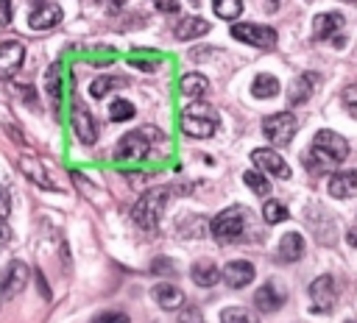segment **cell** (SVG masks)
I'll list each match as a JSON object with an SVG mask.
<instances>
[{
  "instance_id": "obj_1",
  "label": "cell",
  "mask_w": 357,
  "mask_h": 323,
  "mask_svg": "<svg viewBox=\"0 0 357 323\" xmlns=\"http://www.w3.org/2000/svg\"><path fill=\"white\" fill-rule=\"evenodd\" d=\"M248 226H251V214L245 206H226L209 223V234L215 237L218 245H231V242H240L245 237Z\"/></svg>"
},
{
  "instance_id": "obj_2",
  "label": "cell",
  "mask_w": 357,
  "mask_h": 323,
  "mask_svg": "<svg viewBox=\"0 0 357 323\" xmlns=\"http://www.w3.org/2000/svg\"><path fill=\"white\" fill-rule=\"evenodd\" d=\"M156 142H165V134H162L159 128H153V125H142V128H137V131H128V134L117 142L114 159H117V162H139V159L151 156V150H153Z\"/></svg>"
},
{
  "instance_id": "obj_3",
  "label": "cell",
  "mask_w": 357,
  "mask_h": 323,
  "mask_svg": "<svg viewBox=\"0 0 357 323\" xmlns=\"http://www.w3.org/2000/svg\"><path fill=\"white\" fill-rule=\"evenodd\" d=\"M218 109L204 103V100H192L184 106L181 111V131L192 139H206L218 131Z\"/></svg>"
},
{
  "instance_id": "obj_4",
  "label": "cell",
  "mask_w": 357,
  "mask_h": 323,
  "mask_svg": "<svg viewBox=\"0 0 357 323\" xmlns=\"http://www.w3.org/2000/svg\"><path fill=\"white\" fill-rule=\"evenodd\" d=\"M167 200H170V189H167V187H153V189H148V192L134 203V209H131L134 223H137L139 228H145V231H153V228L159 226L162 214H165Z\"/></svg>"
},
{
  "instance_id": "obj_5",
  "label": "cell",
  "mask_w": 357,
  "mask_h": 323,
  "mask_svg": "<svg viewBox=\"0 0 357 323\" xmlns=\"http://www.w3.org/2000/svg\"><path fill=\"white\" fill-rule=\"evenodd\" d=\"M310 156L318 162V164H340L346 156H349V142L329 131V128H321L312 139V148H310Z\"/></svg>"
},
{
  "instance_id": "obj_6",
  "label": "cell",
  "mask_w": 357,
  "mask_h": 323,
  "mask_svg": "<svg viewBox=\"0 0 357 323\" xmlns=\"http://www.w3.org/2000/svg\"><path fill=\"white\" fill-rule=\"evenodd\" d=\"M296 131H298V117L293 111H276V114L265 117V123H262L265 139L271 145H276V148L290 145V139L296 136Z\"/></svg>"
},
{
  "instance_id": "obj_7",
  "label": "cell",
  "mask_w": 357,
  "mask_h": 323,
  "mask_svg": "<svg viewBox=\"0 0 357 323\" xmlns=\"http://www.w3.org/2000/svg\"><path fill=\"white\" fill-rule=\"evenodd\" d=\"M231 36L237 42H245V45L259 47V50L276 47V31L268 28V25H259V22H234L231 25Z\"/></svg>"
},
{
  "instance_id": "obj_8",
  "label": "cell",
  "mask_w": 357,
  "mask_h": 323,
  "mask_svg": "<svg viewBox=\"0 0 357 323\" xmlns=\"http://www.w3.org/2000/svg\"><path fill=\"white\" fill-rule=\"evenodd\" d=\"M335 301H337V292H335V278L329 273L318 276L312 284H310V309L315 315H326L335 309Z\"/></svg>"
},
{
  "instance_id": "obj_9",
  "label": "cell",
  "mask_w": 357,
  "mask_h": 323,
  "mask_svg": "<svg viewBox=\"0 0 357 323\" xmlns=\"http://www.w3.org/2000/svg\"><path fill=\"white\" fill-rule=\"evenodd\" d=\"M28 276H31L28 265L20 262V259H14V262L3 270V278H0V298L8 301V298H14V295H20V292L25 290V284H28Z\"/></svg>"
},
{
  "instance_id": "obj_10",
  "label": "cell",
  "mask_w": 357,
  "mask_h": 323,
  "mask_svg": "<svg viewBox=\"0 0 357 323\" xmlns=\"http://www.w3.org/2000/svg\"><path fill=\"white\" fill-rule=\"evenodd\" d=\"M251 162H254V167L259 173H268V175H276V178H290L287 162L273 148H254L251 150Z\"/></svg>"
},
{
  "instance_id": "obj_11",
  "label": "cell",
  "mask_w": 357,
  "mask_h": 323,
  "mask_svg": "<svg viewBox=\"0 0 357 323\" xmlns=\"http://www.w3.org/2000/svg\"><path fill=\"white\" fill-rule=\"evenodd\" d=\"M25 61V45L17 39L0 42V78H11Z\"/></svg>"
},
{
  "instance_id": "obj_12",
  "label": "cell",
  "mask_w": 357,
  "mask_h": 323,
  "mask_svg": "<svg viewBox=\"0 0 357 323\" xmlns=\"http://www.w3.org/2000/svg\"><path fill=\"white\" fill-rule=\"evenodd\" d=\"M284 301H287V295H284V290H282L276 281H265V284L254 292V306H257L262 315H271V312L282 309Z\"/></svg>"
},
{
  "instance_id": "obj_13",
  "label": "cell",
  "mask_w": 357,
  "mask_h": 323,
  "mask_svg": "<svg viewBox=\"0 0 357 323\" xmlns=\"http://www.w3.org/2000/svg\"><path fill=\"white\" fill-rule=\"evenodd\" d=\"M223 281L231 287V290H243L245 284H251L254 281V265L251 262H245V259H231V262H226L223 265Z\"/></svg>"
},
{
  "instance_id": "obj_14",
  "label": "cell",
  "mask_w": 357,
  "mask_h": 323,
  "mask_svg": "<svg viewBox=\"0 0 357 323\" xmlns=\"http://www.w3.org/2000/svg\"><path fill=\"white\" fill-rule=\"evenodd\" d=\"M318 86V75L315 72H298L293 81H290V89H287V103L290 106H304L312 92Z\"/></svg>"
},
{
  "instance_id": "obj_15",
  "label": "cell",
  "mask_w": 357,
  "mask_h": 323,
  "mask_svg": "<svg viewBox=\"0 0 357 323\" xmlns=\"http://www.w3.org/2000/svg\"><path fill=\"white\" fill-rule=\"evenodd\" d=\"M73 131H75L81 145H95V139H98V125H95L92 114L84 106L73 109Z\"/></svg>"
},
{
  "instance_id": "obj_16",
  "label": "cell",
  "mask_w": 357,
  "mask_h": 323,
  "mask_svg": "<svg viewBox=\"0 0 357 323\" xmlns=\"http://www.w3.org/2000/svg\"><path fill=\"white\" fill-rule=\"evenodd\" d=\"M329 195L337 198V200H346V198H354L357 195V170H343V173H335L329 175Z\"/></svg>"
},
{
  "instance_id": "obj_17",
  "label": "cell",
  "mask_w": 357,
  "mask_h": 323,
  "mask_svg": "<svg viewBox=\"0 0 357 323\" xmlns=\"http://www.w3.org/2000/svg\"><path fill=\"white\" fill-rule=\"evenodd\" d=\"M61 22V8L56 6V3H42V6H36L33 11H31V17H28V25L33 28V31H47V28H53V25H59Z\"/></svg>"
},
{
  "instance_id": "obj_18",
  "label": "cell",
  "mask_w": 357,
  "mask_h": 323,
  "mask_svg": "<svg viewBox=\"0 0 357 323\" xmlns=\"http://www.w3.org/2000/svg\"><path fill=\"white\" fill-rule=\"evenodd\" d=\"M343 28V14L337 11H324L312 17V39H329Z\"/></svg>"
},
{
  "instance_id": "obj_19",
  "label": "cell",
  "mask_w": 357,
  "mask_h": 323,
  "mask_svg": "<svg viewBox=\"0 0 357 323\" xmlns=\"http://www.w3.org/2000/svg\"><path fill=\"white\" fill-rule=\"evenodd\" d=\"M190 278H192L198 287H215V284L223 278V273H220V267H218L212 259H198V262H192V267H190Z\"/></svg>"
},
{
  "instance_id": "obj_20",
  "label": "cell",
  "mask_w": 357,
  "mask_h": 323,
  "mask_svg": "<svg viewBox=\"0 0 357 323\" xmlns=\"http://www.w3.org/2000/svg\"><path fill=\"white\" fill-rule=\"evenodd\" d=\"M151 295H153V301H156L162 309H167V312H173V309H178V306L184 304V292H181L176 284H170V281L156 284V287L151 290Z\"/></svg>"
},
{
  "instance_id": "obj_21",
  "label": "cell",
  "mask_w": 357,
  "mask_h": 323,
  "mask_svg": "<svg viewBox=\"0 0 357 323\" xmlns=\"http://www.w3.org/2000/svg\"><path fill=\"white\" fill-rule=\"evenodd\" d=\"M304 237L298 231H287L282 239H279V259L282 262H298L304 256Z\"/></svg>"
},
{
  "instance_id": "obj_22",
  "label": "cell",
  "mask_w": 357,
  "mask_h": 323,
  "mask_svg": "<svg viewBox=\"0 0 357 323\" xmlns=\"http://www.w3.org/2000/svg\"><path fill=\"white\" fill-rule=\"evenodd\" d=\"M209 31V22L204 17H181L173 28V36L176 39H198Z\"/></svg>"
},
{
  "instance_id": "obj_23",
  "label": "cell",
  "mask_w": 357,
  "mask_h": 323,
  "mask_svg": "<svg viewBox=\"0 0 357 323\" xmlns=\"http://www.w3.org/2000/svg\"><path fill=\"white\" fill-rule=\"evenodd\" d=\"M251 95H254L257 100L276 97V95H279V78L271 75V72H259V75L251 81Z\"/></svg>"
},
{
  "instance_id": "obj_24",
  "label": "cell",
  "mask_w": 357,
  "mask_h": 323,
  "mask_svg": "<svg viewBox=\"0 0 357 323\" xmlns=\"http://www.w3.org/2000/svg\"><path fill=\"white\" fill-rule=\"evenodd\" d=\"M178 86H181V95L198 100V97L209 89V81H206V75H201V72H187V75H181Z\"/></svg>"
},
{
  "instance_id": "obj_25",
  "label": "cell",
  "mask_w": 357,
  "mask_h": 323,
  "mask_svg": "<svg viewBox=\"0 0 357 323\" xmlns=\"http://www.w3.org/2000/svg\"><path fill=\"white\" fill-rule=\"evenodd\" d=\"M126 84H128L126 78H114V75H98V78L89 84V95L100 100V97H106V95H109L114 86H126Z\"/></svg>"
},
{
  "instance_id": "obj_26",
  "label": "cell",
  "mask_w": 357,
  "mask_h": 323,
  "mask_svg": "<svg viewBox=\"0 0 357 323\" xmlns=\"http://www.w3.org/2000/svg\"><path fill=\"white\" fill-rule=\"evenodd\" d=\"M20 170H22L31 181H36L42 189H53V181L47 178V173L42 170V164H39V162H33V159H20Z\"/></svg>"
},
{
  "instance_id": "obj_27",
  "label": "cell",
  "mask_w": 357,
  "mask_h": 323,
  "mask_svg": "<svg viewBox=\"0 0 357 323\" xmlns=\"http://www.w3.org/2000/svg\"><path fill=\"white\" fill-rule=\"evenodd\" d=\"M243 184L254 192V195H259V198H268L271 195V184H268V178L254 167V170H245L243 173Z\"/></svg>"
},
{
  "instance_id": "obj_28",
  "label": "cell",
  "mask_w": 357,
  "mask_h": 323,
  "mask_svg": "<svg viewBox=\"0 0 357 323\" xmlns=\"http://www.w3.org/2000/svg\"><path fill=\"white\" fill-rule=\"evenodd\" d=\"M45 89L53 100V106H59L61 100V72H59V64H50L47 72H45Z\"/></svg>"
},
{
  "instance_id": "obj_29",
  "label": "cell",
  "mask_w": 357,
  "mask_h": 323,
  "mask_svg": "<svg viewBox=\"0 0 357 323\" xmlns=\"http://www.w3.org/2000/svg\"><path fill=\"white\" fill-rule=\"evenodd\" d=\"M287 206L282 203V200H273V198H268L265 200V206H262V217H265V223L268 226H273V223H282V220H287Z\"/></svg>"
},
{
  "instance_id": "obj_30",
  "label": "cell",
  "mask_w": 357,
  "mask_h": 323,
  "mask_svg": "<svg viewBox=\"0 0 357 323\" xmlns=\"http://www.w3.org/2000/svg\"><path fill=\"white\" fill-rule=\"evenodd\" d=\"M220 323H259L245 306H226L220 312Z\"/></svg>"
},
{
  "instance_id": "obj_31",
  "label": "cell",
  "mask_w": 357,
  "mask_h": 323,
  "mask_svg": "<svg viewBox=\"0 0 357 323\" xmlns=\"http://www.w3.org/2000/svg\"><path fill=\"white\" fill-rule=\"evenodd\" d=\"M212 6L220 19H237L243 11V0H212Z\"/></svg>"
},
{
  "instance_id": "obj_32",
  "label": "cell",
  "mask_w": 357,
  "mask_h": 323,
  "mask_svg": "<svg viewBox=\"0 0 357 323\" xmlns=\"http://www.w3.org/2000/svg\"><path fill=\"white\" fill-rule=\"evenodd\" d=\"M109 117H112L114 123H126V120H131V117H134V103H128V100H123V97L112 100V106H109Z\"/></svg>"
},
{
  "instance_id": "obj_33",
  "label": "cell",
  "mask_w": 357,
  "mask_h": 323,
  "mask_svg": "<svg viewBox=\"0 0 357 323\" xmlns=\"http://www.w3.org/2000/svg\"><path fill=\"white\" fill-rule=\"evenodd\" d=\"M340 103H343V109H346L351 117H357V84L343 86V92H340Z\"/></svg>"
},
{
  "instance_id": "obj_34",
  "label": "cell",
  "mask_w": 357,
  "mask_h": 323,
  "mask_svg": "<svg viewBox=\"0 0 357 323\" xmlns=\"http://www.w3.org/2000/svg\"><path fill=\"white\" fill-rule=\"evenodd\" d=\"M89 323H131V320H128L126 312H100V315H95Z\"/></svg>"
},
{
  "instance_id": "obj_35",
  "label": "cell",
  "mask_w": 357,
  "mask_h": 323,
  "mask_svg": "<svg viewBox=\"0 0 357 323\" xmlns=\"http://www.w3.org/2000/svg\"><path fill=\"white\" fill-rule=\"evenodd\" d=\"M151 270H153L156 276H173V273H176V265H173L170 259L159 256V259H153V262H151Z\"/></svg>"
},
{
  "instance_id": "obj_36",
  "label": "cell",
  "mask_w": 357,
  "mask_h": 323,
  "mask_svg": "<svg viewBox=\"0 0 357 323\" xmlns=\"http://www.w3.org/2000/svg\"><path fill=\"white\" fill-rule=\"evenodd\" d=\"M178 323H204L201 309H198V306H184V309L178 312Z\"/></svg>"
},
{
  "instance_id": "obj_37",
  "label": "cell",
  "mask_w": 357,
  "mask_h": 323,
  "mask_svg": "<svg viewBox=\"0 0 357 323\" xmlns=\"http://www.w3.org/2000/svg\"><path fill=\"white\" fill-rule=\"evenodd\" d=\"M11 214V195H8V189L0 184V217H8Z\"/></svg>"
},
{
  "instance_id": "obj_38",
  "label": "cell",
  "mask_w": 357,
  "mask_h": 323,
  "mask_svg": "<svg viewBox=\"0 0 357 323\" xmlns=\"http://www.w3.org/2000/svg\"><path fill=\"white\" fill-rule=\"evenodd\" d=\"M153 6H156L159 11H165V14L178 11V0H153Z\"/></svg>"
},
{
  "instance_id": "obj_39",
  "label": "cell",
  "mask_w": 357,
  "mask_h": 323,
  "mask_svg": "<svg viewBox=\"0 0 357 323\" xmlns=\"http://www.w3.org/2000/svg\"><path fill=\"white\" fill-rule=\"evenodd\" d=\"M11 22V0H0V28Z\"/></svg>"
},
{
  "instance_id": "obj_40",
  "label": "cell",
  "mask_w": 357,
  "mask_h": 323,
  "mask_svg": "<svg viewBox=\"0 0 357 323\" xmlns=\"http://www.w3.org/2000/svg\"><path fill=\"white\" fill-rule=\"evenodd\" d=\"M346 242H349L351 248H357V226H354V228H349V234H346Z\"/></svg>"
},
{
  "instance_id": "obj_41",
  "label": "cell",
  "mask_w": 357,
  "mask_h": 323,
  "mask_svg": "<svg viewBox=\"0 0 357 323\" xmlns=\"http://www.w3.org/2000/svg\"><path fill=\"white\" fill-rule=\"evenodd\" d=\"M8 237H11V231L6 226V217H0V239H8Z\"/></svg>"
},
{
  "instance_id": "obj_42",
  "label": "cell",
  "mask_w": 357,
  "mask_h": 323,
  "mask_svg": "<svg viewBox=\"0 0 357 323\" xmlns=\"http://www.w3.org/2000/svg\"><path fill=\"white\" fill-rule=\"evenodd\" d=\"M89 3H114V6H117V3H123V0H89Z\"/></svg>"
},
{
  "instance_id": "obj_43",
  "label": "cell",
  "mask_w": 357,
  "mask_h": 323,
  "mask_svg": "<svg viewBox=\"0 0 357 323\" xmlns=\"http://www.w3.org/2000/svg\"><path fill=\"white\" fill-rule=\"evenodd\" d=\"M346 323H357V320H351V317H349V320H346Z\"/></svg>"
},
{
  "instance_id": "obj_44",
  "label": "cell",
  "mask_w": 357,
  "mask_h": 323,
  "mask_svg": "<svg viewBox=\"0 0 357 323\" xmlns=\"http://www.w3.org/2000/svg\"><path fill=\"white\" fill-rule=\"evenodd\" d=\"M190 3H201V0H190Z\"/></svg>"
}]
</instances>
